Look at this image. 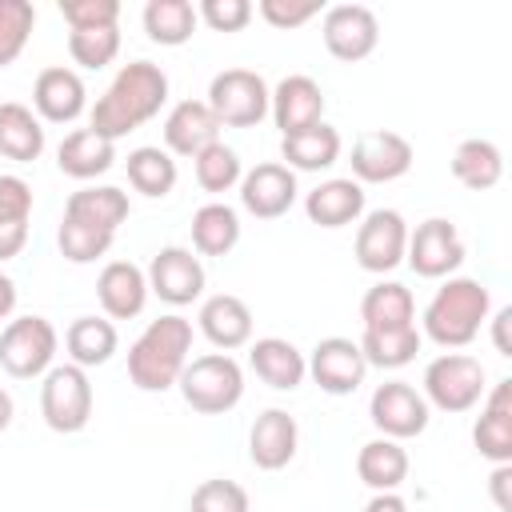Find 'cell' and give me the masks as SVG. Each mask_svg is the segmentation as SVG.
I'll return each instance as SVG.
<instances>
[{
  "mask_svg": "<svg viewBox=\"0 0 512 512\" xmlns=\"http://www.w3.org/2000/svg\"><path fill=\"white\" fill-rule=\"evenodd\" d=\"M248 364H252V372H256L268 388H276V392H292V388H300L304 376H308L304 352H300L292 340H284V336H260V340H252V344H248Z\"/></svg>",
  "mask_w": 512,
  "mask_h": 512,
  "instance_id": "484cf974",
  "label": "cell"
},
{
  "mask_svg": "<svg viewBox=\"0 0 512 512\" xmlns=\"http://www.w3.org/2000/svg\"><path fill=\"white\" fill-rule=\"evenodd\" d=\"M148 276L132 260H108L96 276V300L108 320H132L148 304Z\"/></svg>",
  "mask_w": 512,
  "mask_h": 512,
  "instance_id": "44dd1931",
  "label": "cell"
},
{
  "mask_svg": "<svg viewBox=\"0 0 512 512\" xmlns=\"http://www.w3.org/2000/svg\"><path fill=\"white\" fill-rule=\"evenodd\" d=\"M252 12H260L272 28L288 32V28H300L312 16H320V0H260Z\"/></svg>",
  "mask_w": 512,
  "mask_h": 512,
  "instance_id": "f6af8a7d",
  "label": "cell"
},
{
  "mask_svg": "<svg viewBox=\"0 0 512 512\" xmlns=\"http://www.w3.org/2000/svg\"><path fill=\"white\" fill-rule=\"evenodd\" d=\"M360 336H388V332H408L416 324V300L400 280H380L364 292L360 300Z\"/></svg>",
  "mask_w": 512,
  "mask_h": 512,
  "instance_id": "7402d4cb",
  "label": "cell"
},
{
  "mask_svg": "<svg viewBox=\"0 0 512 512\" xmlns=\"http://www.w3.org/2000/svg\"><path fill=\"white\" fill-rule=\"evenodd\" d=\"M408 452L400 440H388V436H376L368 444H360L356 452V476L372 488V492H396L404 480H408Z\"/></svg>",
  "mask_w": 512,
  "mask_h": 512,
  "instance_id": "1f68e13d",
  "label": "cell"
},
{
  "mask_svg": "<svg viewBox=\"0 0 512 512\" xmlns=\"http://www.w3.org/2000/svg\"><path fill=\"white\" fill-rule=\"evenodd\" d=\"M508 324H512V308H500L492 316V344L500 356H512V344H508Z\"/></svg>",
  "mask_w": 512,
  "mask_h": 512,
  "instance_id": "7dc6e473",
  "label": "cell"
},
{
  "mask_svg": "<svg viewBox=\"0 0 512 512\" xmlns=\"http://www.w3.org/2000/svg\"><path fill=\"white\" fill-rule=\"evenodd\" d=\"M132 204H128V192L124 188H112V184H84L76 188L68 200H64V216L60 220H76L84 228H96V232H108L116 236V228L128 220Z\"/></svg>",
  "mask_w": 512,
  "mask_h": 512,
  "instance_id": "d4e9b609",
  "label": "cell"
},
{
  "mask_svg": "<svg viewBox=\"0 0 512 512\" xmlns=\"http://www.w3.org/2000/svg\"><path fill=\"white\" fill-rule=\"evenodd\" d=\"M64 348H68V364H80L88 372V368H100L116 356L120 336H116V324L108 316H76L64 332Z\"/></svg>",
  "mask_w": 512,
  "mask_h": 512,
  "instance_id": "4dcf8cb0",
  "label": "cell"
},
{
  "mask_svg": "<svg viewBox=\"0 0 512 512\" xmlns=\"http://www.w3.org/2000/svg\"><path fill=\"white\" fill-rule=\"evenodd\" d=\"M404 248H408V220L396 208H372L360 216L356 224V264L364 272H392L396 264H404Z\"/></svg>",
  "mask_w": 512,
  "mask_h": 512,
  "instance_id": "8fae6325",
  "label": "cell"
},
{
  "mask_svg": "<svg viewBox=\"0 0 512 512\" xmlns=\"http://www.w3.org/2000/svg\"><path fill=\"white\" fill-rule=\"evenodd\" d=\"M220 140V120L204 100H176L164 116V152L172 156H200L208 144Z\"/></svg>",
  "mask_w": 512,
  "mask_h": 512,
  "instance_id": "cb8c5ba5",
  "label": "cell"
},
{
  "mask_svg": "<svg viewBox=\"0 0 512 512\" xmlns=\"http://www.w3.org/2000/svg\"><path fill=\"white\" fill-rule=\"evenodd\" d=\"M32 108L40 116V124H72L84 108H88V88L80 80L76 68L68 64H48L40 68L36 84H32Z\"/></svg>",
  "mask_w": 512,
  "mask_h": 512,
  "instance_id": "ac0fdd59",
  "label": "cell"
},
{
  "mask_svg": "<svg viewBox=\"0 0 512 512\" xmlns=\"http://www.w3.org/2000/svg\"><path fill=\"white\" fill-rule=\"evenodd\" d=\"M196 4L192 0H148L144 4V32L160 48H180L196 36Z\"/></svg>",
  "mask_w": 512,
  "mask_h": 512,
  "instance_id": "d590c367",
  "label": "cell"
},
{
  "mask_svg": "<svg viewBox=\"0 0 512 512\" xmlns=\"http://www.w3.org/2000/svg\"><path fill=\"white\" fill-rule=\"evenodd\" d=\"M472 444L492 464H512V380H496L484 400L480 416L472 424Z\"/></svg>",
  "mask_w": 512,
  "mask_h": 512,
  "instance_id": "d6986e66",
  "label": "cell"
},
{
  "mask_svg": "<svg viewBox=\"0 0 512 512\" xmlns=\"http://www.w3.org/2000/svg\"><path fill=\"white\" fill-rule=\"evenodd\" d=\"M404 260L416 276L424 280H448L456 276V268L464 264V240L460 228L444 216H428L416 228H408V248Z\"/></svg>",
  "mask_w": 512,
  "mask_h": 512,
  "instance_id": "9c48e42d",
  "label": "cell"
},
{
  "mask_svg": "<svg viewBox=\"0 0 512 512\" xmlns=\"http://www.w3.org/2000/svg\"><path fill=\"white\" fill-rule=\"evenodd\" d=\"M412 140L392 128H368L352 144V180L356 184H392L412 168Z\"/></svg>",
  "mask_w": 512,
  "mask_h": 512,
  "instance_id": "30bf717a",
  "label": "cell"
},
{
  "mask_svg": "<svg viewBox=\"0 0 512 512\" xmlns=\"http://www.w3.org/2000/svg\"><path fill=\"white\" fill-rule=\"evenodd\" d=\"M192 360V320L180 312H168L160 320H148V328L128 348V380L140 392H168L184 364Z\"/></svg>",
  "mask_w": 512,
  "mask_h": 512,
  "instance_id": "3957f363",
  "label": "cell"
},
{
  "mask_svg": "<svg viewBox=\"0 0 512 512\" xmlns=\"http://www.w3.org/2000/svg\"><path fill=\"white\" fill-rule=\"evenodd\" d=\"M320 36H324V48L344 60V64H360L376 52L380 44V20L372 8L364 4H332L324 8V20H320Z\"/></svg>",
  "mask_w": 512,
  "mask_h": 512,
  "instance_id": "4fadbf2b",
  "label": "cell"
},
{
  "mask_svg": "<svg viewBox=\"0 0 512 512\" xmlns=\"http://www.w3.org/2000/svg\"><path fill=\"white\" fill-rule=\"evenodd\" d=\"M176 388L192 412L224 416L244 400V368L228 352H204L184 364Z\"/></svg>",
  "mask_w": 512,
  "mask_h": 512,
  "instance_id": "277c9868",
  "label": "cell"
},
{
  "mask_svg": "<svg viewBox=\"0 0 512 512\" xmlns=\"http://www.w3.org/2000/svg\"><path fill=\"white\" fill-rule=\"evenodd\" d=\"M92 404H96V392H92V380L80 364H52L44 372L40 416L52 432H60V436L84 432L92 420Z\"/></svg>",
  "mask_w": 512,
  "mask_h": 512,
  "instance_id": "8992f818",
  "label": "cell"
},
{
  "mask_svg": "<svg viewBox=\"0 0 512 512\" xmlns=\"http://www.w3.org/2000/svg\"><path fill=\"white\" fill-rule=\"evenodd\" d=\"M304 216L320 228H344L356 224L364 216V184H356L352 176H332L324 184H316L304 196Z\"/></svg>",
  "mask_w": 512,
  "mask_h": 512,
  "instance_id": "4316f807",
  "label": "cell"
},
{
  "mask_svg": "<svg viewBox=\"0 0 512 512\" xmlns=\"http://www.w3.org/2000/svg\"><path fill=\"white\" fill-rule=\"evenodd\" d=\"M300 448V424L284 408H264L248 428V460L260 472H280L296 460Z\"/></svg>",
  "mask_w": 512,
  "mask_h": 512,
  "instance_id": "e0dca14e",
  "label": "cell"
},
{
  "mask_svg": "<svg viewBox=\"0 0 512 512\" xmlns=\"http://www.w3.org/2000/svg\"><path fill=\"white\" fill-rule=\"evenodd\" d=\"M508 484H512V464H496L492 476H488V492L496 500L500 512H512V496H508Z\"/></svg>",
  "mask_w": 512,
  "mask_h": 512,
  "instance_id": "bcb514c9",
  "label": "cell"
},
{
  "mask_svg": "<svg viewBox=\"0 0 512 512\" xmlns=\"http://www.w3.org/2000/svg\"><path fill=\"white\" fill-rule=\"evenodd\" d=\"M368 420H372V428H376L380 436L404 444V440H412V436H420V432L428 428L432 408H428V400H424L408 380H388V384H380V388L372 392V400H368Z\"/></svg>",
  "mask_w": 512,
  "mask_h": 512,
  "instance_id": "7c38bea8",
  "label": "cell"
},
{
  "mask_svg": "<svg viewBox=\"0 0 512 512\" xmlns=\"http://www.w3.org/2000/svg\"><path fill=\"white\" fill-rule=\"evenodd\" d=\"M128 184L140 192V196H148V200H164L172 188H176V160H172V152H164L160 144H140V148H132L128 152Z\"/></svg>",
  "mask_w": 512,
  "mask_h": 512,
  "instance_id": "8d00e7d4",
  "label": "cell"
},
{
  "mask_svg": "<svg viewBox=\"0 0 512 512\" xmlns=\"http://www.w3.org/2000/svg\"><path fill=\"white\" fill-rule=\"evenodd\" d=\"M60 16L68 32L80 28H120V4L116 0H60Z\"/></svg>",
  "mask_w": 512,
  "mask_h": 512,
  "instance_id": "7bdbcfd3",
  "label": "cell"
},
{
  "mask_svg": "<svg viewBox=\"0 0 512 512\" xmlns=\"http://www.w3.org/2000/svg\"><path fill=\"white\" fill-rule=\"evenodd\" d=\"M196 324L216 352H236V348L252 344V308L232 292L208 296L196 312Z\"/></svg>",
  "mask_w": 512,
  "mask_h": 512,
  "instance_id": "603a6c76",
  "label": "cell"
},
{
  "mask_svg": "<svg viewBox=\"0 0 512 512\" xmlns=\"http://www.w3.org/2000/svg\"><path fill=\"white\" fill-rule=\"evenodd\" d=\"M272 88L252 68H224L208 84V108L220 120V128H256L268 116Z\"/></svg>",
  "mask_w": 512,
  "mask_h": 512,
  "instance_id": "ba28073f",
  "label": "cell"
},
{
  "mask_svg": "<svg viewBox=\"0 0 512 512\" xmlns=\"http://www.w3.org/2000/svg\"><path fill=\"white\" fill-rule=\"evenodd\" d=\"M144 276H148V292L160 296V300L172 304V308H184V304H192V300L204 296V264H200V256H196L192 248H184V244L160 248V252L152 256V264H148Z\"/></svg>",
  "mask_w": 512,
  "mask_h": 512,
  "instance_id": "9a60e30c",
  "label": "cell"
},
{
  "mask_svg": "<svg viewBox=\"0 0 512 512\" xmlns=\"http://www.w3.org/2000/svg\"><path fill=\"white\" fill-rule=\"evenodd\" d=\"M28 220H32V184L24 176L0 172V264L24 252Z\"/></svg>",
  "mask_w": 512,
  "mask_h": 512,
  "instance_id": "f1b7e54d",
  "label": "cell"
},
{
  "mask_svg": "<svg viewBox=\"0 0 512 512\" xmlns=\"http://www.w3.org/2000/svg\"><path fill=\"white\" fill-rule=\"evenodd\" d=\"M68 56H72V64H80L88 72L108 68L120 56V28H80V32H68Z\"/></svg>",
  "mask_w": 512,
  "mask_h": 512,
  "instance_id": "f35d334b",
  "label": "cell"
},
{
  "mask_svg": "<svg viewBox=\"0 0 512 512\" xmlns=\"http://www.w3.org/2000/svg\"><path fill=\"white\" fill-rule=\"evenodd\" d=\"M268 116L276 120L280 136H292L300 128H312V124L324 120V88L312 76H304V72L284 76L272 88V96H268Z\"/></svg>",
  "mask_w": 512,
  "mask_h": 512,
  "instance_id": "ffe728a7",
  "label": "cell"
},
{
  "mask_svg": "<svg viewBox=\"0 0 512 512\" xmlns=\"http://www.w3.org/2000/svg\"><path fill=\"white\" fill-rule=\"evenodd\" d=\"M488 312H492L488 284L472 276H448L424 304L420 336H428L444 352H460L480 336V328L488 324Z\"/></svg>",
  "mask_w": 512,
  "mask_h": 512,
  "instance_id": "7a4b0ae2",
  "label": "cell"
},
{
  "mask_svg": "<svg viewBox=\"0 0 512 512\" xmlns=\"http://www.w3.org/2000/svg\"><path fill=\"white\" fill-rule=\"evenodd\" d=\"M116 236L108 232H96V228H84L76 220H60V232H56V244H60V256L68 264H96L100 256H108Z\"/></svg>",
  "mask_w": 512,
  "mask_h": 512,
  "instance_id": "60d3db41",
  "label": "cell"
},
{
  "mask_svg": "<svg viewBox=\"0 0 512 512\" xmlns=\"http://www.w3.org/2000/svg\"><path fill=\"white\" fill-rule=\"evenodd\" d=\"M12 416H16V404H12V396H8V388H0V432L12 424Z\"/></svg>",
  "mask_w": 512,
  "mask_h": 512,
  "instance_id": "f907efd6",
  "label": "cell"
},
{
  "mask_svg": "<svg viewBox=\"0 0 512 512\" xmlns=\"http://www.w3.org/2000/svg\"><path fill=\"white\" fill-rule=\"evenodd\" d=\"M452 176L472 192H488L504 176V152L484 136L460 140L456 152H452Z\"/></svg>",
  "mask_w": 512,
  "mask_h": 512,
  "instance_id": "836d02e7",
  "label": "cell"
},
{
  "mask_svg": "<svg viewBox=\"0 0 512 512\" xmlns=\"http://www.w3.org/2000/svg\"><path fill=\"white\" fill-rule=\"evenodd\" d=\"M16 312V280L0 272V320H8Z\"/></svg>",
  "mask_w": 512,
  "mask_h": 512,
  "instance_id": "681fc988",
  "label": "cell"
},
{
  "mask_svg": "<svg viewBox=\"0 0 512 512\" xmlns=\"http://www.w3.org/2000/svg\"><path fill=\"white\" fill-rule=\"evenodd\" d=\"M296 172L280 160H264L240 176V208L256 220H280L296 204Z\"/></svg>",
  "mask_w": 512,
  "mask_h": 512,
  "instance_id": "2e32d148",
  "label": "cell"
},
{
  "mask_svg": "<svg viewBox=\"0 0 512 512\" xmlns=\"http://www.w3.org/2000/svg\"><path fill=\"white\" fill-rule=\"evenodd\" d=\"M192 172H196V184L204 192H232V188H240L244 164H240V152L236 148H228L224 140H216L200 156H192Z\"/></svg>",
  "mask_w": 512,
  "mask_h": 512,
  "instance_id": "74e56055",
  "label": "cell"
},
{
  "mask_svg": "<svg viewBox=\"0 0 512 512\" xmlns=\"http://www.w3.org/2000/svg\"><path fill=\"white\" fill-rule=\"evenodd\" d=\"M304 360H308V376L328 396H352L364 384V376H368V360H364L360 344L348 340V336H324V340H316V348Z\"/></svg>",
  "mask_w": 512,
  "mask_h": 512,
  "instance_id": "5bb4252c",
  "label": "cell"
},
{
  "mask_svg": "<svg viewBox=\"0 0 512 512\" xmlns=\"http://www.w3.org/2000/svg\"><path fill=\"white\" fill-rule=\"evenodd\" d=\"M196 16L212 28V32H240L252 20V4L248 0H200Z\"/></svg>",
  "mask_w": 512,
  "mask_h": 512,
  "instance_id": "ee69618b",
  "label": "cell"
},
{
  "mask_svg": "<svg viewBox=\"0 0 512 512\" xmlns=\"http://www.w3.org/2000/svg\"><path fill=\"white\" fill-rule=\"evenodd\" d=\"M340 148H344L340 132L324 120L312 128H300L292 136H280V160L292 172H324L340 160Z\"/></svg>",
  "mask_w": 512,
  "mask_h": 512,
  "instance_id": "83f0119b",
  "label": "cell"
},
{
  "mask_svg": "<svg viewBox=\"0 0 512 512\" xmlns=\"http://www.w3.org/2000/svg\"><path fill=\"white\" fill-rule=\"evenodd\" d=\"M36 28V8L28 0H0V68L16 64Z\"/></svg>",
  "mask_w": 512,
  "mask_h": 512,
  "instance_id": "ab89813d",
  "label": "cell"
},
{
  "mask_svg": "<svg viewBox=\"0 0 512 512\" xmlns=\"http://www.w3.org/2000/svg\"><path fill=\"white\" fill-rule=\"evenodd\" d=\"M364 512H408L400 492H372V500L364 504Z\"/></svg>",
  "mask_w": 512,
  "mask_h": 512,
  "instance_id": "c3c4849f",
  "label": "cell"
},
{
  "mask_svg": "<svg viewBox=\"0 0 512 512\" xmlns=\"http://www.w3.org/2000/svg\"><path fill=\"white\" fill-rule=\"evenodd\" d=\"M488 392V372L476 356L468 352H440L436 360H428L424 380H420V396L428 400V408L440 412H472Z\"/></svg>",
  "mask_w": 512,
  "mask_h": 512,
  "instance_id": "5b68a950",
  "label": "cell"
},
{
  "mask_svg": "<svg viewBox=\"0 0 512 512\" xmlns=\"http://www.w3.org/2000/svg\"><path fill=\"white\" fill-rule=\"evenodd\" d=\"M240 244V216L224 200H212L192 212V248L196 256H228Z\"/></svg>",
  "mask_w": 512,
  "mask_h": 512,
  "instance_id": "e575fe53",
  "label": "cell"
},
{
  "mask_svg": "<svg viewBox=\"0 0 512 512\" xmlns=\"http://www.w3.org/2000/svg\"><path fill=\"white\" fill-rule=\"evenodd\" d=\"M164 104H168V72L152 60H132L112 76L104 96L92 104L88 128L116 144L120 136L136 132L152 116H160Z\"/></svg>",
  "mask_w": 512,
  "mask_h": 512,
  "instance_id": "6da1fadb",
  "label": "cell"
},
{
  "mask_svg": "<svg viewBox=\"0 0 512 512\" xmlns=\"http://www.w3.org/2000/svg\"><path fill=\"white\" fill-rule=\"evenodd\" d=\"M188 512H252V500H248L244 484L224 480V476H212V480H200L192 488Z\"/></svg>",
  "mask_w": 512,
  "mask_h": 512,
  "instance_id": "b9f144b4",
  "label": "cell"
},
{
  "mask_svg": "<svg viewBox=\"0 0 512 512\" xmlns=\"http://www.w3.org/2000/svg\"><path fill=\"white\" fill-rule=\"evenodd\" d=\"M60 332L48 316H16L0 332V368L16 380H36L52 368Z\"/></svg>",
  "mask_w": 512,
  "mask_h": 512,
  "instance_id": "52a82bcc",
  "label": "cell"
},
{
  "mask_svg": "<svg viewBox=\"0 0 512 512\" xmlns=\"http://www.w3.org/2000/svg\"><path fill=\"white\" fill-rule=\"evenodd\" d=\"M116 164V144L96 136L92 128H76L56 148V168L72 180H96Z\"/></svg>",
  "mask_w": 512,
  "mask_h": 512,
  "instance_id": "f546056e",
  "label": "cell"
},
{
  "mask_svg": "<svg viewBox=\"0 0 512 512\" xmlns=\"http://www.w3.org/2000/svg\"><path fill=\"white\" fill-rule=\"evenodd\" d=\"M44 152V124L40 116L20 104V100H4L0 104V156L16 160V164H32Z\"/></svg>",
  "mask_w": 512,
  "mask_h": 512,
  "instance_id": "d6a6232c",
  "label": "cell"
}]
</instances>
